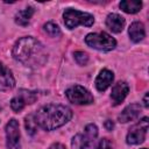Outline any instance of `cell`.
Wrapping results in <instances>:
<instances>
[{
    "mask_svg": "<svg viewBox=\"0 0 149 149\" xmlns=\"http://www.w3.org/2000/svg\"><path fill=\"white\" fill-rule=\"evenodd\" d=\"M13 57L23 65L36 68L47 62V52L43 45L34 37L20 38L13 48Z\"/></svg>",
    "mask_w": 149,
    "mask_h": 149,
    "instance_id": "1",
    "label": "cell"
},
{
    "mask_svg": "<svg viewBox=\"0 0 149 149\" xmlns=\"http://www.w3.org/2000/svg\"><path fill=\"white\" fill-rule=\"evenodd\" d=\"M113 79H114V76H113L112 71H109L107 69L101 70L100 73L98 74L97 79H95V87H97V90L100 91V92L107 90L111 86Z\"/></svg>",
    "mask_w": 149,
    "mask_h": 149,
    "instance_id": "13",
    "label": "cell"
},
{
    "mask_svg": "<svg viewBox=\"0 0 149 149\" xmlns=\"http://www.w3.org/2000/svg\"><path fill=\"white\" fill-rule=\"evenodd\" d=\"M142 149H147V148H142Z\"/></svg>",
    "mask_w": 149,
    "mask_h": 149,
    "instance_id": "25",
    "label": "cell"
},
{
    "mask_svg": "<svg viewBox=\"0 0 149 149\" xmlns=\"http://www.w3.org/2000/svg\"><path fill=\"white\" fill-rule=\"evenodd\" d=\"M48 149H65V147L62 143H52Z\"/></svg>",
    "mask_w": 149,
    "mask_h": 149,
    "instance_id": "22",
    "label": "cell"
},
{
    "mask_svg": "<svg viewBox=\"0 0 149 149\" xmlns=\"http://www.w3.org/2000/svg\"><path fill=\"white\" fill-rule=\"evenodd\" d=\"M36 100V94L35 92L31 91H26V90H21L20 93L17 95H15L12 100H10V107L14 112H20L23 109V107L27 104H33Z\"/></svg>",
    "mask_w": 149,
    "mask_h": 149,
    "instance_id": "9",
    "label": "cell"
},
{
    "mask_svg": "<svg viewBox=\"0 0 149 149\" xmlns=\"http://www.w3.org/2000/svg\"><path fill=\"white\" fill-rule=\"evenodd\" d=\"M149 127L148 118H142L139 122H136L134 126L130 127L128 134H127V143L128 144H140L146 140L147 132Z\"/></svg>",
    "mask_w": 149,
    "mask_h": 149,
    "instance_id": "6",
    "label": "cell"
},
{
    "mask_svg": "<svg viewBox=\"0 0 149 149\" xmlns=\"http://www.w3.org/2000/svg\"><path fill=\"white\" fill-rule=\"evenodd\" d=\"M128 34H129V37L133 42H140L146 36V30H144V26L142 22H133L129 27V30H128Z\"/></svg>",
    "mask_w": 149,
    "mask_h": 149,
    "instance_id": "15",
    "label": "cell"
},
{
    "mask_svg": "<svg viewBox=\"0 0 149 149\" xmlns=\"http://www.w3.org/2000/svg\"><path fill=\"white\" fill-rule=\"evenodd\" d=\"M33 118L37 125L45 130H54L62 127L72 118V111L64 105L49 104L38 108Z\"/></svg>",
    "mask_w": 149,
    "mask_h": 149,
    "instance_id": "2",
    "label": "cell"
},
{
    "mask_svg": "<svg viewBox=\"0 0 149 149\" xmlns=\"http://www.w3.org/2000/svg\"><path fill=\"white\" fill-rule=\"evenodd\" d=\"M129 91V86L126 81H118L113 88H112V93H111V99L113 101V105H119L121 104L125 98L127 97Z\"/></svg>",
    "mask_w": 149,
    "mask_h": 149,
    "instance_id": "11",
    "label": "cell"
},
{
    "mask_svg": "<svg viewBox=\"0 0 149 149\" xmlns=\"http://www.w3.org/2000/svg\"><path fill=\"white\" fill-rule=\"evenodd\" d=\"M97 149H113V143L108 139H101L97 144Z\"/></svg>",
    "mask_w": 149,
    "mask_h": 149,
    "instance_id": "21",
    "label": "cell"
},
{
    "mask_svg": "<svg viewBox=\"0 0 149 149\" xmlns=\"http://www.w3.org/2000/svg\"><path fill=\"white\" fill-rule=\"evenodd\" d=\"M74 59L79 65H85L88 62V56L84 51H76L74 52Z\"/></svg>",
    "mask_w": 149,
    "mask_h": 149,
    "instance_id": "20",
    "label": "cell"
},
{
    "mask_svg": "<svg viewBox=\"0 0 149 149\" xmlns=\"http://www.w3.org/2000/svg\"><path fill=\"white\" fill-rule=\"evenodd\" d=\"M34 14V8L33 7H27L22 10H20L19 13H16L15 15V22L20 26H27L31 19Z\"/></svg>",
    "mask_w": 149,
    "mask_h": 149,
    "instance_id": "17",
    "label": "cell"
},
{
    "mask_svg": "<svg viewBox=\"0 0 149 149\" xmlns=\"http://www.w3.org/2000/svg\"><path fill=\"white\" fill-rule=\"evenodd\" d=\"M143 104H144V106H146V107H148V106H149V104H148V93H146V95H144Z\"/></svg>",
    "mask_w": 149,
    "mask_h": 149,
    "instance_id": "24",
    "label": "cell"
},
{
    "mask_svg": "<svg viewBox=\"0 0 149 149\" xmlns=\"http://www.w3.org/2000/svg\"><path fill=\"white\" fill-rule=\"evenodd\" d=\"M6 144L8 149H20V129L15 119L6 125Z\"/></svg>",
    "mask_w": 149,
    "mask_h": 149,
    "instance_id": "8",
    "label": "cell"
},
{
    "mask_svg": "<svg viewBox=\"0 0 149 149\" xmlns=\"http://www.w3.org/2000/svg\"><path fill=\"white\" fill-rule=\"evenodd\" d=\"M66 98L76 105H88L93 102V95L83 86L80 85H74L69 87L65 91Z\"/></svg>",
    "mask_w": 149,
    "mask_h": 149,
    "instance_id": "7",
    "label": "cell"
},
{
    "mask_svg": "<svg viewBox=\"0 0 149 149\" xmlns=\"http://www.w3.org/2000/svg\"><path fill=\"white\" fill-rule=\"evenodd\" d=\"M105 127H106L107 130H112V129L114 128V123H113L111 120H107V121L105 122Z\"/></svg>",
    "mask_w": 149,
    "mask_h": 149,
    "instance_id": "23",
    "label": "cell"
},
{
    "mask_svg": "<svg viewBox=\"0 0 149 149\" xmlns=\"http://www.w3.org/2000/svg\"><path fill=\"white\" fill-rule=\"evenodd\" d=\"M43 29H44V31H45L49 36H51V37H58V36H61V29H59V27H58L56 23H54V22H47V23L43 26Z\"/></svg>",
    "mask_w": 149,
    "mask_h": 149,
    "instance_id": "18",
    "label": "cell"
},
{
    "mask_svg": "<svg viewBox=\"0 0 149 149\" xmlns=\"http://www.w3.org/2000/svg\"><path fill=\"white\" fill-rule=\"evenodd\" d=\"M63 19H64L65 26L69 29H73L79 24L91 27L94 22L93 15H91L90 13H85V12L73 9V8L65 9V12L63 13Z\"/></svg>",
    "mask_w": 149,
    "mask_h": 149,
    "instance_id": "4",
    "label": "cell"
},
{
    "mask_svg": "<svg viewBox=\"0 0 149 149\" xmlns=\"http://www.w3.org/2000/svg\"><path fill=\"white\" fill-rule=\"evenodd\" d=\"M85 43L100 51L113 50L116 45L115 40L107 33H91L85 37Z\"/></svg>",
    "mask_w": 149,
    "mask_h": 149,
    "instance_id": "5",
    "label": "cell"
},
{
    "mask_svg": "<svg viewBox=\"0 0 149 149\" xmlns=\"http://www.w3.org/2000/svg\"><path fill=\"white\" fill-rule=\"evenodd\" d=\"M119 6L123 12L129 13V14H134L141 9L142 2L139 0H123L119 3Z\"/></svg>",
    "mask_w": 149,
    "mask_h": 149,
    "instance_id": "16",
    "label": "cell"
},
{
    "mask_svg": "<svg viewBox=\"0 0 149 149\" xmlns=\"http://www.w3.org/2000/svg\"><path fill=\"white\" fill-rule=\"evenodd\" d=\"M141 105L140 104H132V105H128L118 116L119 121L122 122V123H126V122H129V121H133L135 120L140 113H141Z\"/></svg>",
    "mask_w": 149,
    "mask_h": 149,
    "instance_id": "12",
    "label": "cell"
},
{
    "mask_svg": "<svg viewBox=\"0 0 149 149\" xmlns=\"http://www.w3.org/2000/svg\"><path fill=\"white\" fill-rule=\"evenodd\" d=\"M98 136V128L95 125L90 123L85 127L84 132L77 134L72 139V149H94L95 139Z\"/></svg>",
    "mask_w": 149,
    "mask_h": 149,
    "instance_id": "3",
    "label": "cell"
},
{
    "mask_svg": "<svg viewBox=\"0 0 149 149\" xmlns=\"http://www.w3.org/2000/svg\"><path fill=\"white\" fill-rule=\"evenodd\" d=\"M15 79L12 71L0 62V91H9L14 87Z\"/></svg>",
    "mask_w": 149,
    "mask_h": 149,
    "instance_id": "10",
    "label": "cell"
},
{
    "mask_svg": "<svg viewBox=\"0 0 149 149\" xmlns=\"http://www.w3.org/2000/svg\"><path fill=\"white\" fill-rule=\"evenodd\" d=\"M125 19L115 13L108 14V16L106 17V26L113 31V33H121L125 27Z\"/></svg>",
    "mask_w": 149,
    "mask_h": 149,
    "instance_id": "14",
    "label": "cell"
},
{
    "mask_svg": "<svg viewBox=\"0 0 149 149\" xmlns=\"http://www.w3.org/2000/svg\"><path fill=\"white\" fill-rule=\"evenodd\" d=\"M24 126H26V129H27V133L29 135H35L36 130H37V125L33 118V114L26 116L24 119Z\"/></svg>",
    "mask_w": 149,
    "mask_h": 149,
    "instance_id": "19",
    "label": "cell"
}]
</instances>
